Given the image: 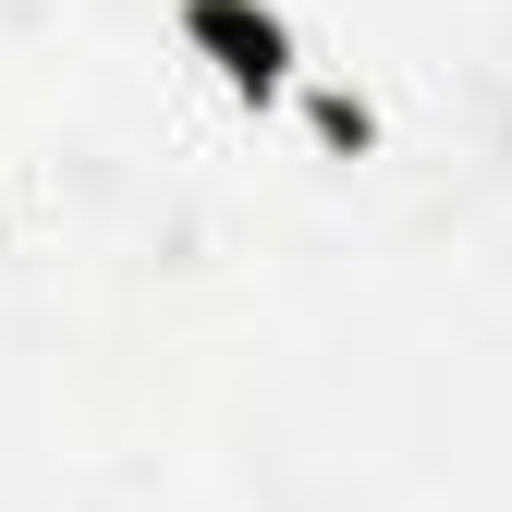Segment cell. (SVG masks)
Instances as JSON below:
<instances>
[{"label": "cell", "instance_id": "cell-1", "mask_svg": "<svg viewBox=\"0 0 512 512\" xmlns=\"http://www.w3.org/2000/svg\"><path fill=\"white\" fill-rule=\"evenodd\" d=\"M183 49H196L232 98H281L293 86V25L269 0H183Z\"/></svg>", "mask_w": 512, "mask_h": 512}, {"label": "cell", "instance_id": "cell-2", "mask_svg": "<svg viewBox=\"0 0 512 512\" xmlns=\"http://www.w3.org/2000/svg\"><path fill=\"white\" fill-rule=\"evenodd\" d=\"M305 122H317V147H342V159L378 147V110H366L354 86H305Z\"/></svg>", "mask_w": 512, "mask_h": 512}]
</instances>
